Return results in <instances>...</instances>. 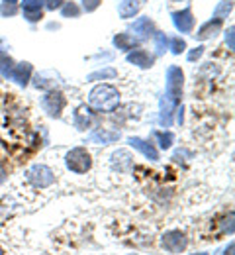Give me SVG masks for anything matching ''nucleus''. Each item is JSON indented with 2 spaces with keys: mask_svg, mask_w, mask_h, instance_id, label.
<instances>
[{
  "mask_svg": "<svg viewBox=\"0 0 235 255\" xmlns=\"http://www.w3.org/2000/svg\"><path fill=\"white\" fill-rule=\"evenodd\" d=\"M88 102L96 110L114 112L120 104V91L114 85H96L88 95Z\"/></svg>",
  "mask_w": 235,
  "mask_h": 255,
  "instance_id": "obj_1",
  "label": "nucleus"
},
{
  "mask_svg": "<svg viewBox=\"0 0 235 255\" xmlns=\"http://www.w3.org/2000/svg\"><path fill=\"white\" fill-rule=\"evenodd\" d=\"M65 165L69 171H73L77 175H84L92 167V157L84 147H73L65 157Z\"/></svg>",
  "mask_w": 235,
  "mask_h": 255,
  "instance_id": "obj_2",
  "label": "nucleus"
},
{
  "mask_svg": "<svg viewBox=\"0 0 235 255\" xmlns=\"http://www.w3.org/2000/svg\"><path fill=\"white\" fill-rule=\"evenodd\" d=\"M234 234V210L222 212L210 220V236L212 240H222L224 236Z\"/></svg>",
  "mask_w": 235,
  "mask_h": 255,
  "instance_id": "obj_3",
  "label": "nucleus"
},
{
  "mask_svg": "<svg viewBox=\"0 0 235 255\" xmlns=\"http://www.w3.org/2000/svg\"><path fill=\"white\" fill-rule=\"evenodd\" d=\"M26 179H28L34 187H37V189H47V187H51V185L55 183V175H53V171H51L47 165H41V163L32 165V167L28 169Z\"/></svg>",
  "mask_w": 235,
  "mask_h": 255,
  "instance_id": "obj_4",
  "label": "nucleus"
},
{
  "mask_svg": "<svg viewBox=\"0 0 235 255\" xmlns=\"http://www.w3.org/2000/svg\"><path fill=\"white\" fill-rule=\"evenodd\" d=\"M182 87H184V73L180 71V67H168L167 71V93L165 96H168L170 100L180 104L182 98Z\"/></svg>",
  "mask_w": 235,
  "mask_h": 255,
  "instance_id": "obj_5",
  "label": "nucleus"
},
{
  "mask_svg": "<svg viewBox=\"0 0 235 255\" xmlns=\"http://www.w3.org/2000/svg\"><path fill=\"white\" fill-rule=\"evenodd\" d=\"M67 106V98L59 91H49L47 95L41 98V108L51 116V118H59L63 108Z\"/></svg>",
  "mask_w": 235,
  "mask_h": 255,
  "instance_id": "obj_6",
  "label": "nucleus"
},
{
  "mask_svg": "<svg viewBox=\"0 0 235 255\" xmlns=\"http://www.w3.org/2000/svg\"><path fill=\"white\" fill-rule=\"evenodd\" d=\"M161 246L168 254H180V252L186 250L188 240L180 230H168L161 236Z\"/></svg>",
  "mask_w": 235,
  "mask_h": 255,
  "instance_id": "obj_7",
  "label": "nucleus"
},
{
  "mask_svg": "<svg viewBox=\"0 0 235 255\" xmlns=\"http://www.w3.org/2000/svg\"><path fill=\"white\" fill-rule=\"evenodd\" d=\"M172 22L176 30L182 33H190L194 30V14L190 8H184L180 12H172Z\"/></svg>",
  "mask_w": 235,
  "mask_h": 255,
  "instance_id": "obj_8",
  "label": "nucleus"
},
{
  "mask_svg": "<svg viewBox=\"0 0 235 255\" xmlns=\"http://www.w3.org/2000/svg\"><path fill=\"white\" fill-rule=\"evenodd\" d=\"M128 143H130L134 149L141 151L149 161H159V153H157V149L153 147V143H149V141H145V139H141V137H130Z\"/></svg>",
  "mask_w": 235,
  "mask_h": 255,
  "instance_id": "obj_9",
  "label": "nucleus"
},
{
  "mask_svg": "<svg viewBox=\"0 0 235 255\" xmlns=\"http://www.w3.org/2000/svg\"><path fill=\"white\" fill-rule=\"evenodd\" d=\"M92 122H94V114H92V110H90L86 104L78 106L77 112H75V128L80 129V131H84L86 128H90Z\"/></svg>",
  "mask_w": 235,
  "mask_h": 255,
  "instance_id": "obj_10",
  "label": "nucleus"
},
{
  "mask_svg": "<svg viewBox=\"0 0 235 255\" xmlns=\"http://www.w3.org/2000/svg\"><path fill=\"white\" fill-rule=\"evenodd\" d=\"M30 77H32V65L30 63L14 65V69H12V73H10V79L16 81L20 87H26L28 81H30Z\"/></svg>",
  "mask_w": 235,
  "mask_h": 255,
  "instance_id": "obj_11",
  "label": "nucleus"
},
{
  "mask_svg": "<svg viewBox=\"0 0 235 255\" xmlns=\"http://www.w3.org/2000/svg\"><path fill=\"white\" fill-rule=\"evenodd\" d=\"M112 165H114V169H118L120 173H128V171L132 169V165H134V157H132L126 149H120V151H116V153L112 155Z\"/></svg>",
  "mask_w": 235,
  "mask_h": 255,
  "instance_id": "obj_12",
  "label": "nucleus"
},
{
  "mask_svg": "<svg viewBox=\"0 0 235 255\" xmlns=\"http://www.w3.org/2000/svg\"><path fill=\"white\" fill-rule=\"evenodd\" d=\"M176 106H178V102H174V100H170L168 96H163L161 98V124L165 128H168L172 124V112L176 110Z\"/></svg>",
  "mask_w": 235,
  "mask_h": 255,
  "instance_id": "obj_13",
  "label": "nucleus"
},
{
  "mask_svg": "<svg viewBox=\"0 0 235 255\" xmlns=\"http://www.w3.org/2000/svg\"><path fill=\"white\" fill-rule=\"evenodd\" d=\"M116 139H120V133H118V131H110V129H106V128H98V129H94V131L90 133V141L102 143V145L114 143Z\"/></svg>",
  "mask_w": 235,
  "mask_h": 255,
  "instance_id": "obj_14",
  "label": "nucleus"
},
{
  "mask_svg": "<svg viewBox=\"0 0 235 255\" xmlns=\"http://www.w3.org/2000/svg\"><path fill=\"white\" fill-rule=\"evenodd\" d=\"M128 61L141 67V69H149V67H153V55H149L145 49H134L128 55Z\"/></svg>",
  "mask_w": 235,
  "mask_h": 255,
  "instance_id": "obj_15",
  "label": "nucleus"
},
{
  "mask_svg": "<svg viewBox=\"0 0 235 255\" xmlns=\"http://www.w3.org/2000/svg\"><path fill=\"white\" fill-rule=\"evenodd\" d=\"M220 28H222V20L214 18L212 22H206L200 30H198V33H194V35H196L198 39H208V37L216 35V32H220Z\"/></svg>",
  "mask_w": 235,
  "mask_h": 255,
  "instance_id": "obj_16",
  "label": "nucleus"
},
{
  "mask_svg": "<svg viewBox=\"0 0 235 255\" xmlns=\"http://www.w3.org/2000/svg\"><path fill=\"white\" fill-rule=\"evenodd\" d=\"M132 30H134L139 37H147V35H151V33H153L155 26H153V22H151L149 18H139L137 22H134Z\"/></svg>",
  "mask_w": 235,
  "mask_h": 255,
  "instance_id": "obj_17",
  "label": "nucleus"
},
{
  "mask_svg": "<svg viewBox=\"0 0 235 255\" xmlns=\"http://www.w3.org/2000/svg\"><path fill=\"white\" fill-rule=\"evenodd\" d=\"M139 6H141L139 0H122L120 2V16L122 18H132V16L137 14Z\"/></svg>",
  "mask_w": 235,
  "mask_h": 255,
  "instance_id": "obj_18",
  "label": "nucleus"
},
{
  "mask_svg": "<svg viewBox=\"0 0 235 255\" xmlns=\"http://www.w3.org/2000/svg\"><path fill=\"white\" fill-rule=\"evenodd\" d=\"M114 45H116L118 49H122V51H130V49L135 47V39L130 33H118V35L114 37Z\"/></svg>",
  "mask_w": 235,
  "mask_h": 255,
  "instance_id": "obj_19",
  "label": "nucleus"
},
{
  "mask_svg": "<svg viewBox=\"0 0 235 255\" xmlns=\"http://www.w3.org/2000/svg\"><path fill=\"white\" fill-rule=\"evenodd\" d=\"M12 69H14V61H12V59H10L8 55L0 53V73H2L4 77H10Z\"/></svg>",
  "mask_w": 235,
  "mask_h": 255,
  "instance_id": "obj_20",
  "label": "nucleus"
},
{
  "mask_svg": "<svg viewBox=\"0 0 235 255\" xmlns=\"http://www.w3.org/2000/svg\"><path fill=\"white\" fill-rule=\"evenodd\" d=\"M118 73L114 69H104V71H96V73H90L88 75V81H104V79H114Z\"/></svg>",
  "mask_w": 235,
  "mask_h": 255,
  "instance_id": "obj_21",
  "label": "nucleus"
},
{
  "mask_svg": "<svg viewBox=\"0 0 235 255\" xmlns=\"http://www.w3.org/2000/svg\"><path fill=\"white\" fill-rule=\"evenodd\" d=\"M155 135H157V139H159V145H161L163 149H168V147L172 145V139H174V135H172L170 131H155Z\"/></svg>",
  "mask_w": 235,
  "mask_h": 255,
  "instance_id": "obj_22",
  "label": "nucleus"
},
{
  "mask_svg": "<svg viewBox=\"0 0 235 255\" xmlns=\"http://www.w3.org/2000/svg\"><path fill=\"white\" fill-rule=\"evenodd\" d=\"M170 49H172L174 55H180V53L186 49L184 39H180V37H172V39H170Z\"/></svg>",
  "mask_w": 235,
  "mask_h": 255,
  "instance_id": "obj_23",
  "label": "nucleus"
},
{
  "mask_svg": "<svg viewBox=\"0 0 235 255\" xmlns=\"http://www.w3.org/2000/svg\"><path fill=\"white\" fill-rule=\"evenodd\" d=\"M61 12H63V16H65V18H69V16L77 18V16L80 14V8H78L75 2H67V4L63 6V10H61Z\"/></svg>",
  "mask_w": 235,
  "mask_h": 255,
  "instance_id": "obj_24",
  "label": "nucleus"
},
{
  "mask_svg": "<svg viewBox=\"0 0 235 255\" xmlns=\"http://www.w3.org/2000/svg\"><path fill=\"white\" fill-rule=\"evenodd\" d=\"M168 45V37L165 33H157L155 35V47H157V53H163Z\"/></svg>",
  "mask_w": 235,
  "mask_h": 255,
  "instance_id": "obj_25",
  "label": "nucleus"
},
{
  "mask_svg": "<svg viewBox=\"0 0 235 255\" xmlns=\"http://www.w3.org/2000/svg\"><path fill=\"white\" fill-rule=\"evenodd\" d=\"M232 6H234L232 2H224V4H220L218 10H216V18H218V20H224V18L232 12Z\"/></svg>",
  "mask_w": 235,
  "mask_h": 255,
  "instance_id": "obj_26",
  "label": "nucleus"
},
{
  "mask_svg": "<svg viewBox=\"0 0 235 255\" xmlns=\"http://www.w3.org/2000/svg\"><path fill=\"white\" fill-rule=\"evenodd\" d=\"M45 0H24V10H41Z\"/></svg>",
  "mask_w": 235,
  "mask_h": 255,
  "instance_id": "obj_27",
  "label": "nucleus"
},
{
  "mask_svg": "<svg viewBox=\"0 0 235 255\" xmlns=\"http://www.w3.org/2000/svg\"><path fill=\"white\" fill-rule=\"evenodd\" d=\"M24 18H28L30 22H37L43 18V14H41V10H24Z\"/></svg>",
  "mask_w": 235,
  "mask_h": 255,
  "instance_id": "obj_28",
  "label": "nucleus"
},
{
  "mask_svg": "<svg viewBox=\"0 0 235 255\" xmlns=\"http://www.w3.org/2000/svg\"><path fill=\"white\" fill-rule=\"evenodd\" d=\"M100 2L102 0H82V6H84L86 12H94L100 6Z\"/></svg>",
  "mask_w": 235,
  "mask_h": 255,
  "instance_id": "obj_29",
  "label": "nucleus"
},
{
  "mask_svg": "<svg viewBox=\"0 0 235 255\" xmlns=\"http://www.w3.org/2000/svg\"><path fill=\"white\" fill-rule=\"evenodd\" d=\"M202 53H204V47H202V45L194 47V49L188 53V61H198V59L202 57Z\"/></svg>",
  "mask_w": 235,
  "mask_h": 255,
  "instance_id": "obj_30",
  "label": "nucleus"
},
{
  "mask_svg": "<svg viewBox=\"0 0 235 255\" xmlns=\"http://www.w3.org/2000/svg\"><path fill=\"white\" fill-rule=\"evenodd\" d=\"M226 39H228V47L230 49H234L235 47V41H234V28H230L228 33H226Z\"/></svg>",
  "mask_w": 235,
  "mask_h": 255,
  "instance_id": "obj_31",
  "label": "nucleus"
},
{
  "mask_svg": "<svg viewBox=\"0 0 235 255\" xmlns=\"http://www.w3.org/2000/svg\"><path fill=\"white\" fill-rule=\"evenodd\" d=\"M0 12L6 16V14H14V12H16V8H14L12 4L8 6V2H6V4H2V6H0Z\"/></svg>",
  "mask_w": 235,
  "mask_h": 255,
  "instance_id": "obj_32",
  "label": "nucleus"
},
{
  "mask_svg": "<svg viewBox=\"0 0 235 255\" xmlns=\"http://www.w3.org/2000/svg\"><path fill=\"white\" fill-rule=\"evenodd\" d=\"M45 6L49 10H55V8H61V0H45Z\"/></svg>",
  "mask_w": 235,
  "mask_h": 255,
  "instance_id": "obj_33",
  "label": "nucleus"
},
{
  "mask_svg": "<svg viewBox=\"0 0 235 255\" xmlns=\"http://www.w3.org/2000/svg\"><path fill=\"white\" fill-rule=\"evenodd\" d=\"M234 250H235V246H234V242H232V244H230V246L226 248V252H224V255H234Z\"/></svg>",
  "mask_w": 235,
  "mask_h": 255,
  "instance_id": "obj_34",
  "label": "nucleus"
},
{
  "mask_svg": "<svg viewBox=\"0 0 235 255\" xmlns=\"http://www.w3.org/2000/svg\"><path fill=\"white\" fill-rule=\"evenodd\" d=\"M4 179H6V169H4V165L0 163V183H2Z\"/></svg>",
  "mask_w": 235,
  "mask_h": 255,
  "instance_id": "obj_35",
  "label": "nucleus"
},
{
  "mask_svg": "<svg viewBox=\"0 0 235 255\" xmlns=\"http://www.w3.org/2000/svg\"><path fill=\"white\" fill-rule=\"evenodd\" d=\"M4 2H8V4H16L18 0H4Z\"/></svg>",
  "mask_w": 235,
  "mask_h": 255,
  "instance_id": "obj_36",
  "label": "nucleus"
},
{
  "mask_svg": "<svg viewBox=\"0 0 235 255\" xmlns=\"http://www.w3.org/2000/svg\"><path fill=\"white\" fill-rule=\"evenodd\" d=\"M0 49H4V41L2 39H0Z\"/></svg>",
  "mask_w": 235,
  "mask_h": 255,
  "instance_id": "obj_37",
  "label": "nucleus"
},
{
  "mask_svg": "<svg viewBox=\"0 0 235 255\" xmlns=\"http://www.w3.org/2000/svg\"><path fill=\"white\" fill-rule=\"evenodd\" d=\"M0 255H4V250H2V248H0Z\"/></svg>",
  "mask_w": 235,
  "mask_h": 255,
  "instance_id": "obj_38",
  "label": "nucleus"
},
{
  "mask_svg": "<svg viewBox=\"0 0 235 255\" xmlns=\"http://www.w3.org/2000/svg\"><path fill=\"white\" fill-rule=\"evenodd\" d=\"M192 255H208V254H192Z\"/></svg>",
  "mask_w": 235,
  "mask_h": 255,
  "instance_id": "obj_39",
  "label": "nucleus"
}]
</instances>
